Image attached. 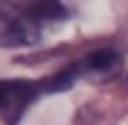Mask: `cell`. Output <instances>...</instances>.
Here are the masks:
<instances>
[{
  "instance_id": "cell-1",
  "label": "cell",
  "mask_w": 128,
  "mask_h": 125,
  "mask_svg": "<svg viewBox=\"0 0 128 125\" xmlns=\"http://www.w3.org/2000/svg\"><path fill=\"white\" fill-rule=\"evenodd\" d=\"M41 36L36 24L20 2L0 0V48H24L34 46Z\"/></svg>"
},
{
  "instance_id": "cell-2",
  "label": "cell",
  "mask_w": 128,
  "mask_h": 125,
  "mask_svg": "<svg viewBox=\"0 0 128 125\" xmlns=\"http://www.w3.org/2000/svg\"><path fill=\"white\" fill-rule=\"evenodd\" d=\"M41 91V84L29 82V79H2L0 82V118L5 120V125L17 123Z\"/></svg>"
},
{
  "instance_id": "cell-3",
  "label": "cell",
  "mask_w": 128,
  "mask_h": 125,
  "mask_svg": "<svg viewBox=\"0 0 128 125\" xmlns=\"http://www.w3.org/2000/svg\"><path fill=\"white\" fill-rule=\"evenodd\" d=\"M80 67V77H90L94 82H104L109 77H114L118 70H121V56L111 48H102L90 53L87 58L78 62Z\"/></svg>"
},
{
  "instance_id": "cell-4",
  "label": "cell",
  "mask_w": 128,
  "mask_h": 125,
  "mask_svg": "<svg viewBox=\"0 0 128 125\" xmlns=\"http://www.w3.org/2000/svg\"><path fill=\"white\" fill-rule=\"evenodd\" d=\"M20 5L24 7V12L39 27L53 24V22H60V19L68 17V12H65V7H63L60 0H22Z\"/></svg>"
},
{
  "instance_id": "cell-5",
  "label": "cell",
  "mask_w": 128,
  "mask_h": 125,
  "mask_svg": "<svg viewBox=\"0 0 128 125\" xmlns=\"http://www.w3.org/2000/svg\"><path fill=\"white\" fill-rule=\"evenodd\" d=\"M80 77V67H78V62L72 65V67H65L60 70L58 75H53L51 79H44L41 84V89L44 91H60V89H68V87H72L75 84V79Z\"/></svg>"
}]
</instances>
